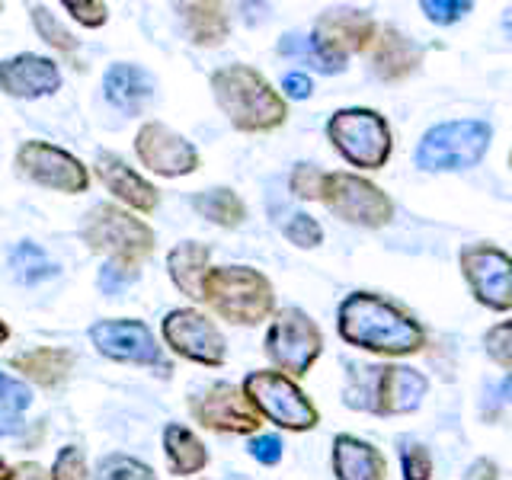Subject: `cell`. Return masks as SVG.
I'll list each match as a JSON object with an SVG mask.
<instances>
[{"mask_svg":"<svg viewBox=\"0 0 512 480\" xmlns=\"http://www.w3.org/2000/svg\"><path fill=\"white\" fill-rule=\"evenodd\" d=\"M336 327L349 346L381 352V356H410L426 343L423 327L404 308L372 292H352L343 298Z\"/></svg>","mask_w":512,"mask_h":480,"instance_id":"1","label":"cell"},{"mask_svg":"<svg viewBox=\"0 0 512 480\" xmlns=\"http://www.w3.org/2000/svg\"><path fill=\"white\" fill-rule=\"evenodd\" d=\"M212 93L224 116L240 132H272L285 122V100L263 74L247 64H228L212 74Z\"/></svg>","mask_w":512,"mask_h":480,"instance_id":"2","label":"cell"},{"mask_svg":"<svg viewBox=\"0 0 512 480\" xmlns=\"http://www.w3.org/2000/svg\"><path fill=\"white\" fill-rule=\"evenodd\" d=\"M429 381L404 365H359L346 381V407L372 410L378 416L410 413L423 404Z\"/></svg>","mask_w":512,"mask_h":480,"instance_id":"3","label":"cell"},{"mask_svg":"<svg viewBox=\"0 0 512 480\" xmlns=\"http://www.w3.org/2000/svg\"><path fill=\"white\" fill-rule=\"evenodd\" d=\"M202 301L212 304L231 324L250 327L269 317L276 295H272V285L263 272L250 266H218L205 272Z\"/></svg>","mask_w":512,"mask_h":480,"instance_id":"4","label":"cell"},{"mask_svg":"<svg viewBox=\"0 0 512 480\" xmlns=\"http://www.w3.org/2000/svg\"><path fill=\"white\" fill-rule=\"evenodd\" d=\"M80 234H84L93 253H106L116 263L135 266L138 260L154 253V231L119 205H93Z\"/></svg>","mask_w":512,"mask_h":480,"instance_id":"5","label":"cell"},{"mask_svg":"<svg viewBox=\"0 0 512 480\" xmlns=\"http://www.w3.org/2000/svg\"><path fill=\"white\" fill-rule=\"evenodd\" d=\"M490 125L480 119L442 122L429 128L416 148V167L423 170H468L484 160L490 148Z\"/></svg>","mask_w":512,"mask_h":480,"instance_id":"6","label":"cell"},{"mask_svg":"<svg viewBox=\"0 0 512 480\" xmlns=\"http://www.w3.org/2000/svg\"><path fill=\"white\" fill-rule=\"evenodd\" d=\"M327 138L352 167L381 170L391 157V128L375 109H340L327 122Z\"/></svg>","mask_w":512,"mask_h":480,"instance_id":"7","label":"cell"},{"mask_svg":"<svg viewBox=\"0 0 512 480\" xmlns=\"http://www.w3.org/2000/svg\"><path fill=\"white\" fill-rule=\"evenodd\" d=\"M244 397L250 400V407L256 413H263L266 420H272L282 429L308 432L320 420L317 407L304 397L298 384L292 378H285L282 372H250L244 378Z\"/></svg>","mask_w":512,"mask_h":480,"instance_id":"8","label":"cell"},{"mask_svg":"<svg viewBox=\"0 0 512 480\" xmlns=\"http://www.w3.org/2000/svg\"><path fill=\"white\" fill-rule=\"evenodd\" d=\"M317 199L333 215H340L349 224H362V228H384L394 215L391 199L356 173H324Z\"/></svg>","mask_w":512,"mask_h":480,"instance_id":"9","label":"cell"},{"mask_svg":"<svg viewBox=\"0 0 512 480\" xmlns=\"http://www.w3.org/2000/svg\"><path fill=\"white\" fill-rule=\"evenodd\" d=\"M320 349H324V336H320L314 320L298 308L279 311L266 333L269 359L288 375H308V368L317 362Z\"/></svg>","mask_w":512,"mask_h":480,"instance_id":"10","label":"cell"},{"mask_svg":"<svg viewBox=\"0 0 512 480\" xmlns=\"http://www.w3.org/2000/svg\"><path fill=\"white\" fill-rule=\"evenodd\" d=\"M164 340L167 346L189 362L199 365H221L228 356L221 330L196 308H176L164 317Z\"/></svg>","mask_w":512,"mask_h":480,"instance_id":"11","label":"cell"},{"mask_svg":"<svg viewBox=\"0 0 512 480\" xmlns=\"http://www.w3.org/2000/svg\"><path fill=\"white\" fill-rule=\"evenodd\" d=\"M16 167L26 180L58 192H84L90 186V173L80 160L68 151L45 141H26L16 151Z\"/></svg>","mask_w":512,"mask_h":480,"instance_id":"12","label":"cell"},{"mask_svg":"<svg viewBox=\"0 0 512 480\" xmlns=\"http://www.w3.org/2000/svg\"><path fill=\"white\" fill-rule=\"evenodd\" d=\"M458 263H461L464 279H468L471 292L480 304H487L493 311L512 308V285H509L512 263L500 247H490V244L464 247Z\"/></svg>","mask_w":512,"mask_h":480,"instance_id":"13","label":"cell"},{"mask_svg":"<svg viewBox=\"0 0 512 480\" xmlns=\"http://www.w3.org/2000/svg\"><path fill=\"white\" fill-rule=\"evenodd\" d=\"M189 410L205 429H215V432L247 436V432H256V426H260V413H256L250 407V400L228 381H218L212 388H205L202 394H196L189 400Z\"/></svg>","mask_w":512,"mask_h":480,"instance_id":"14","label":"cell"},{"mask_svg":"<svg viewBox=\"0 0 512 480\" xmlns=\"http://www.w3.org/2000/svg\"><path fill=\"white\" fill-rule=\"evenodd\" d=\"M138 160L160 176H189L199 167L196 148L164 122H144L135 135Z\"/></svg>","mask_w":512,"mask_h":480,"instance_id":"15","label":"cell"},{"mask_svg":"<svg viewBox=\"0 0 512 480\" xmlns=\"http://www.w3.org/2000/svg\"><path fill=\"white\" fill-rule=\"evenodd\" d=\"M90 340L103 356L116 362L167 368L151 327L141 324V320H100V324L90 327Z\"/></svg>","mask_w":512,"mask_h":480,"instance_id":"16","label":"cell"},{"mask_svg":"<svg viewBox=\"0 0 512 480\" xmlns=\"http://www.w3.org/2000/svg\"><path fill=\"white\" fill-rule=\"evenodd\" d=\"M61 87V71L52 58L45 55H13L0 64V90L16 100H36Z\"/></svg>","mask_w":512,"mask_h":480,"instance_id":"17","label":"cell"},{"mask_svg":"<svg viewBox=\"0 0 512 480\" xmlns=\"http://www.w3.org/2000/svg\"><path fill=\"white\" fill-rule=\"evenodd\" d=\"M314 36L336 55L362 52L375 39V20L362 10H327L314 26Z\"/></svg>","mask_w":512,"mask_h":480,"instance_id":"18","label":"cell"},{"mask_svg":"<svg viewBox=\"0 0 512 480\" xmlns=\"http://www.w3.org/2000/svg\"><path fill=\"white\" fill-rule=\"evenodd\" d=\"M96 176L103 180V186L112 192L116 199H122L128 208H138V212H154L160 196L157 189L141 180V176L125 164L116 154H100L96 157Z\"/></svg>","mask_w":512,"mask_h":480,"instance_id":"19","label":"cell"},{"mask_svg":"<svg viewBox=\"0 0 512 480\" xmlns=\"http://www.w3.org/2000/svg\"><path fill=\"white\" fill-rule=\"evenodd\" d=\"M103 90L109 106H116L125 116H138L154 96V77L138 64H112L106 71Z\"/></svg>","mask_w":512,"mask_h":480,"instance_id":"20","label":"cell"},{"mask_svg":"<svg viewBox=\"0 0 512 480\" xmlns=\"http://www.w3.org/2000/svg\"><path fill=\"white\" fill-rule=\"evenodd\" d=\"M333 474L336 480H384L388 464L375 445H368L356 436L333 439Z\"/></svg>","mask_w":512,"mask_h":480,"instance_id":"21","label":"cell"},{"mask_svg":"<svg viewBox=\"0 0 512 480\" xmlns=\"http://www.w3.org/2000/svg\"><path fill=\"white\" fill-rule=\"evenodd\" d=\"M423 61V48L410 42L404 32L397 29H384L378 42H375V74L381 80H404L407 74H413L416 68H420Z\"/></svg>","mask_w":512,"mask_h":480,"instance_id":"22","label":"cell"},{"mask_svg":"<svg viewBox=\"0 0 512 480\" xmlns=\"http://www.w3.org/2000/svg\"><path fill=\"white\" fill-rule=\"evenodd\" d=\"M208 256H212L208 247L196 244V240H186V244L173 247L167 256V269H170L173 285L196 301H202V282H205V272H208Z\"/></svg>","mask_w":512,"mask_h":480,"instance_id":"23","label":"cell"},{"mask_svg":"<svg viewBox=\"0 0 512 480\" xmlns=\"http://www.w3.org/2000/svg\"><path fill=\"white\" fill-rule=\"evenodd\" d=\"M13 368H20L26 378L45 384V388H55V384H61L71 375L74 352L58 349V346H42V349H32V352H23V356H16Z\"/></svg>","mask_w":512,"mask_h":480,"instance_id":"24","label":"cell"},{"mask_svg":"<svg viewBox=\"0 0 512 480\" xmlns=\"http://www.w3.org/2000/svg\"><path fill=\"white\" fill-rule=\"evenodd\" d=\"M180 13V20L189 32V39L196 45H205V48H215L228 39V13L218 4H180L176 7Z\"/></svg>","mask_w":512,"mask_h":480,"instance_id":"25","label":"cell"},{"mask_svg":"<svg viewBox=\"0 0 512 480\" xmlns=\"http://www.w3.org/2000/svg\"><path fill=\"white\" fill-rule=\"evenodd\" d=\"M164 452L176 474H199L208 464V448L202 445V439L180 423H170L164 429Z\"/></svg>","mask_w":512,"mask_h":480,"instance_id":"26","label":"cell"},{"mask_svg":"<svg viewBox=\"0 0 512 480\" xmlns=\"http://www.w3.org/2000/svg\"><path fill=\"white\" fill-rule=\"evenodd\" d=\"M279 52L285 58L308 61L311 68L320 71V74H340V71H346V58L336 55L333 48H327L317 36H298V32H288V36L279 42Z\"/></svg>","mask_w":512,"mask_h":480,"instance_id":"27","label":"cell"},{"mask_svg":"<svg viewBox=\"0 0 512 480\" xmlns=\"http://www.w3.org/2000/svg\"><path fill=\"white\" fill-rule=\"evenodd\" d=\"M192 208L208 218L221 224V228H237V224H244L247 218V208L240 202V196L234 189H208V192H199L196 199H192Z\"/></svg>","mask_w":512,"mask_h":480,"instance_id":"28","label":"cell"},{"mask_svg":"<svg viewBox=\"0 0 512 480\" xmlns=\"http://www.w3.org/2000/svg\"><path fill=\"white\" fill-rule=\"evenodd\" d=\"M32 404V391L23 381L10 378L7 372H0V436H13L20 429L23 413Z\"/></svg>","mask_w":512,"mask_h":480,"instance_id":"29","label":"cell"},{"mask_svg":"<svg viewBox=\"0 0 512 480\" xmlns=\"http://www.w3.org/2000/svg\"><path fill=\"white\" fill-rule=\"evenodd\" d=\"M10 269H13V279L23 285H39L58 272V266L48 260V253L36 244H29V240L10 253Z\"/></svg>","mask_w":512,"mask_h":480,"instance_id":"30","label":"cell"},{"mask_svg":"<svg viewBox=\"0 0 512 480\" xmlns=\"http://www.w3.org/2000/svg\"><path fill=\"white\" fill-rule=\"evenodd\" d=\"M96 480H157L154 471L138 458L128 455H106L96 464Z\"/></svg>","mask_w":512,"mask_h":480,"instance_id":"31","label":"cell"},{"mask_svg":"<svg viewBox=\"0 0 512 480\" xmlns=\"http://www.w3.org/2000/svg\"><path fill=\"white\" fill-rule=\"evenodd\" d=\"M32 26H36V32L42 36V42H48L52 48H58V52H68V55H71L74 48H77V39L55 20V13L48 10V7H42V4L32 7Z\"/></svg>","mask_w":512,"mask_h":480,"instance_id":"32","label":"cell"},{"mask_svg":"<svg viewBox=\"0 0 512 480\" xmlns=\"http://www.w3.org/2000/svg\"><path fill=\"white\" fill-rule=\"evenodd\" d=\"M48 480H87V458L80 452L77 445H64L55 464H52V474Z\"/></svg>","mask_w":512,"mask_h":480,"instance_id":"33","label":"cell"},{"mask_svg":"<svg viewBox=\"0 0 512 480\" xmlns=\"http://www.w3.org/2000/svg\"><path fill=\"white\" fill-rule=\"evenodd\" d=\"M400 464H404V480H429L432 477V458L426 445H404L400 448Z\"/></svg>","mask_w":512,"mask_h":480,"instance_id":"34","label":"cell"},{"mask_svg":"<svg viewBox=\"0 0 512 480\" xmlns=\"http://www.w3.org/2000/svg\"><path fill=\"white\" fill-rule=\"evenodd\" d=\"M285 237L295 247H317L324 240V231H320V224L311 215H292V221L285 224Z\"/></svg>","mask_w":512,"mask_h":480,"instance_id":"35","label":"cell"},{"mask_svg":"<svg viewBox=\"0 0 512 480\" xmlns=\"http://www.w3.org/2000/svg\"><path fill=\"white\" fill-rule=\"evenodd\" d=\"M471 7L474 4H468V0H423V13L439 26L458 23L464 13H471Z\"/></svg>","mask_w":512,"mask_h":480,"instance_id":"36","label":"cell"},{"mask_svg":"<svg viewBox=\"0 0 512 480\" xmlns=\"http://www.w3.org/2000/svg\"><path fill=\"white\" fill-rule=\"evenodd\" d=\"M320 183H324V170H317L314 164H298L292 170V180H288V186H292L298 199H317Z\"/></svg>","mask_w":512,"mask_h":480,"instance_id":"37","label":"cell"},{"mask_svg":"<svg viewBox=\"0 0 512 480\" xmlns=\"http://www.w3.org/2000/svg\"><path fill=\"white\" fill-rule=\"evenodd\" d=\"M138 279V269L135 266H128V263H116V260H109L103 269H100V288L106 295H116L122 292V288L128 282H135Z\"/></svg>","mask_w":512,"mask_h":480,"instance_id":"38","label":"cell"},{"mask_svg":"<svg viewBox=\"0 0 512 480\" xmlns=\"http://www.w3.org/2000/svg\"><path fill=\"white\" fill-rule=\"evenodd\" d=\"M64 10H68L77 23H84L90 29L103 26L106 16H109V7L100 4V0H68V4H64Z\"/></svg>","mask_w":512,"mask_h":480,"instance_id":"39","label":"cell"},{"mask_svg":"<svg viewBox=\"0 0 512 480\" xmlns=\"http://www.w3.org/2000/svg\"><path fill=\"white\" fill-rule=\"evenodd\" d=\"M487 352L493 356V362L503 368V372H509L512 365V349H509V324L503 320V324H496L493 330H487Z\"/></svg>","mask_w":512,"mask_h":480,"instance_id":"40","label":"cell"},{"mask_svg":"<svg viewBox=\"0 0 512 480\" xmlns=\"http://www.w3.org/2000/svg\"><path fill=\"white\" fill-rule=\"evenodd\" d=\"M282 439L279 436H256L250 442V455L260 464H279L282 461Z\"/></svg>","mask_w":512,"mask_h":480,"instance_id":"41","label":"cell"},{"mask_svg":"<svg viewBox=\"0 0 512 480\" xmlns=\"http://www.w3.org/2000/svg\"><path fill=\"white\" fill-rule=\"evenodd\" d=\"M282 90H285V96H292V100H308L314 93V84L308 74H285Z\"/></svg>","mask_w":512,"mask_h":480,"instance_id":"42","label":"cell"},{"mask_svg":"<svg viewBox=\"0 0 512 480\" xmlns=\"http://www.w3.org/2000/svg\"><path fill=\"white\" fill-rule=\"evenodd\" d=\"M464 480H500V468L490 458H477L468 468V474H464Z\"/></svg>","mask_w":512,"mask_h":480,"instance_id":"43","label":"cell"},{"mask_svg":"<svg viewBox=\"0 0 512 480\" xmlns=\"http://www.w3.org/2000/svg\"><path fill=\"white\" fill-rule=\"evenodd\" d=\"M10 480H48L45 468L36 461H29V464H20V468H13L10 471Z\"/></svg>","mask_w":512,"mask_h":480,"instance_id":"44","label":"cell"},{"mask_svg":"<svg viewBox=\"0 0 512 480\" xmlns=\"http://www.w3.org/2000/svg\"><path fill=\"white\" fill-rule=\"evenodd\" d=\"M0 480H10V468H7L4 458H0Z\"/></svg>","mask_w":512,"mask_h":480,"instance_id":"45","label":"cell"},{"mask_svg":"<svg viewBox=\"0 0 512 480\" xmlns=\"http://www.w3.org/2000/svg\"><path fill=\"white\" fill-rule=\"evenodd\" d=\"M7 336H10V327L4 324V320H0V343H7Z\"/></svg>","mask_w":512,"mask_h":480,"instance_id":"46","label":"cell"},{"mask_svg":"<svg viewBox=\"0 0 512 480\" xmlns=\"http://www.w3.org/2000/svg\"><path fill=\"white\" fill-rule=\"evenodd\" d=\"M0 13H4V4H0Z\"/></svg>","mask_w":512,"mask_h":480,"instance_id":"47","label":"cell"}]
</instances>
